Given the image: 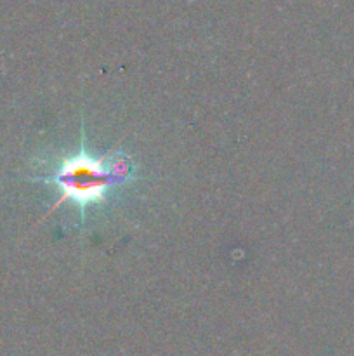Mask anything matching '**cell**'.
<instances>
[{
	"mask_svg": "<svg viewBox=\"0 0 354 356\" xmlns=\"http://www.w3.org/2000/svg\"><path fill=\"white\" fill-rule=\"evenodd\" d=\"M134 160L125 152L94 155L82 145L78 152L56 160L38 179L52 184L59 195L49 214L69 204L83 219L87 209L106 204L110 193L134 181Z\"/></svg>",
	"mask_w": 354,
	"mask_h": 356,
	"instance_id": "1",
	"label": "cell"
}]
</instances>
